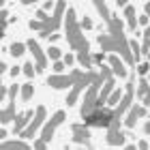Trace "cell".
<instances>
[{
  "label": "cell",
  "instance_id": "27",
  "mask_svg": "<svg viewBox=\"0 0 150 150\" xmlns=\"http://www.w3.org/2000/svg\"><path fill=\"white\" fill-rule=\"evenodd\" d=\"M122 94H125V92H120V90H114V94L110 97V101H107V105H110V107H118V103L122 101Z\"/></svg>",
  "mask_w": 150,
  "mask_h": 150
},
{
  "label": "cell",
  "instance_id": "34",
  "mask_svg": "<svg viewBox=\"0 0 150 150\" xmlns=\"http://www.w3.org/2000/svg\"><path fill=\"white\" fill-rule=\"evenodd\" d=\"M62 60H64V64H67V67H71L75 60H77V56H73V54H64V58H62Z\"/></svg>",
  "mask_w": 150,
  "mask_h": 150
},
{
  "label": "cell",
  "instance_id": "46",
  "mask_svg": "<svg viewBox=\"0 0 150 150\" xmlns=\"http://www.w3.org/2000/svg\"><path fill=\"white\" fill-rule=\"evenodd\" d=\"M79 150H84V148H79Z\"/></svg>",
  "mask_w": 150,
  "mask_h": 150
},
{
  "label": "cell",
  "instance_id": "33",
  "mask_svg": "<svg viewBox=\"0 0 150 150\" xmlns=\"http://www.w3.org/2000/svg\"><path fill=\"white\" fill-rule=\"evenodd\" d=\"M79 26H81V30H90V28H92V19H90V17H84V19L79 22Z\"/></svg>",
  "mask_w": 150,
  "mask_h": 150
},
{
  "label": "cell",
  "instance_id": "4",
  "mask_svg": "<svg viewBox=\"0 0 150 150\" xmlns=\"http://www.w3.org/2000/svg\"><path fill=\"white\" fill-rule=\"evenodd\" d=\"M99 79V73H94V71H86L84 73V77H81L77 84H75L71 88V92H69V97H67V105H75V101H77V97L81 92H84V86H92L94 81Z\"/></svg>",
  "mask_w": 150,
  "mask_h": 150
},
{
  "label": "cell",
  "instance_id": "26",
  "mask_svg": "<svg viewBox=\"0 0 150 150\" xmlns=\"http://www.w3.org/2000/svg\"><path fill=\"white\" fill-rule=\"evenodd\" d=\"M6 15H9V13H6L4 9L2 11H0V22H2V24H0V35H6V26H9V17H6Z\"/></svg>",
  "mask_w": 150,
  "mask_h": 150
},
{
  "label": "cell",
  "instance_id": "31",
  "mask_svg": "<svg viewBox=\"0 0 150 150\" xmlns=\"http://www.w3.org/2000/svg\"><path fill=\"white\" fill-rule=\"evenodd\" d=\"M64 67H67V64H64V60H60V62H54L52 69L56 71V75H62V73H64Z\"/></svg>",
  "mask_w": 150,
  "mask_h": 150
},
{
  "label": "cell",
  "instance_id": "30",
  "mask_svg": "<svg viewBox=\"0 0 150 150\" xmlns=\"http://www.w3.org/2000/svg\"><path fill=\"white\" fill-rule=\"evenodd\" d=\"M137 73L142 75V77H144L146 73H150V62H139L137 64Z\"/></svg>",
  "mask_w": 150,
  "mask_h": 150
},
{
  "label": "cell",
  "instance_id": "20",
  "mask_svg": "<svg viewBox=\"0 0 150 150\" xmlns=\"http://www.w3.org/2000/svg\"><path fill=\"white\" fill-rule=\"evenodd\" d=\"M26 50H28V45H26V43H13V45L9 47V52H11V56H13V58H19Z\"/></svg>",
  "mask_w": 150,
  "mask_h": 150
},
{
  "label": "cell",
  "instance_id": "43",
  "mask_svg": "<svg viewBox=\"0 0 150 150\" xmlns=\"http://www.w3.org/2000/svg\"><path fill=\"white\" fill-rule=\"evenodd\" d=\"M144 133H146V135H150V120L144 125Z\"/></svg>",
  "mask_w": 150,
  "mask_h": 150
},
{
  "label": "cell",
  "instance_id": "19",
  "mask_svg": "<svg viewBox=\"0 0 150 150\" xmlns=\"http://www.w3.org/2000/svg\"><path fill=\"white\" fill-rule=\"evenodd\" d=\"M94 6H97V11L101 13V17H103L105 19V24H110L112 22V13H110V6H107L105 2H101V0H94Z\"/></svg>",
  "mask_w": 150,
  "mask_h": 150
},
{
  "label": "cell",
  "instance_id": "14",
  "mask_svg": "<svg viewBox=\"0 0 150 150\" xmlns=\"http://www.w3.org/2000/svg\"><path fill=\"white\" fill-rule=\"evenodd\" d=\"M15 118H17V114H15V101H9L6 107L0 110V122H2V125H9L11 120L15 122Z\"/></svg>",
  "mask_w": 150,
  "mask_h": 150
},
{
  "label": "cell",
  "instance_id": "32",
  "mask_svg": "<svg viewBox=\"0 0 150 150\" xmlns=\"http://www.w3.org/2000/svg\"><path fill=\"white\" fill-rule=\"evenodd\" d=\"M103 60H105V54H103V52L92 54V62H94V64H101V67H103Z\"/></svg>",
  "mask_w": 150,
  "mask_h": 150
},
{
  "label": "cell",
  "instance_id": "22",
  "mask_svg": "<svg viewBox=\"0 0 150 150\" xmlns=\"http://www.w3.org/2000/svg\"><path fill=\"white\" fill-rule=\"evenodd\" d=\"M77 62H79L81 67H86V69H90V67L94 64V62H92V56H90V54H86V52L77 54Z\"/></svg>",
  "mask_w": 150,
  "mask_h": 150
},
{
  "label": "cell",
  "instance_id": "41",
  "mask_svg": "<svg viewBox=\"0 0 150 150\" xmlns=\"http://www.w3.org/2000/svg\"><path fill=\"white\" fill-rule=\"evenodd\" d=\"M17 73H24V71H22V69H19V67H13V69H11V75H13V77H15V75H17Z\"/></svg>",
  "mask_w": 150,
  "mask_h": 150
},
{
  "label": "cell",
  "instance_id": "47",
  "mask_svg": "<svg viewBox=\"0 0 150 150\" xmlns=\"http://www.w3.org/2000/svg\"><path fill=\"white\" fill-rule=\"evenodd\" d=\"M148 58H150V54H148Z\"/></svg>",
  "mask_w": 150,
  "mask_h": 150
},
{
  "label": "cell",
  "instance_id": "6",
  "mask_svg": "<svg viewBox=\"0 0 150 150\" xmlns=\"http://www.w3.org/2000/svg\"><path fill=\"white\" fill-rule=\"evenodd\" d=\"M35 112H37V114H35V118H32V122L28 125V129H26V131L22 133V137H24V139H32V135H35L41 127H45V125H43V122H45V107H43V105H39Z\"/></svg>",
  "mask_w": 150,
  "mask_h": 150
},
{
  "label": "cell",
  "instance_id": "13",
  "mask_svg": "<svg viewBox=\"0 0 150 150\" xmlns=\"http://www.w3.org/2000/svg\"><path fill=\"white\" fill-rule=\"evenodd\" d=\"M107 62H110V69H112L114 75H118V77H127V67H125V62H122L116 54H112V56L107 58Z\"/></svg>",
  "mask_w": 150,
  "mask_h": 150
},
{
  "label": "cell",
  "instance_id": "35",
  "mask_svg": "<svg viewBox=\"0 0 150 150\" xmlns=\"http://www.w3.org/2000/svg\"><path fill=\"white\" fill-rule=\"evenodd\" d=\"M17 84H13V86H9V101H15V94H17Z\"/></svg>",
  "mask_w": 150,
  "mask_h": 150
},
{
  "label": "cell",
  "instance_id": "25",
  "mask_svg": "<svg viewBox=\"0 0 150 150\" xmlns=\"http://www.w3.org/2000/svg\"><path fill=\"white\" fill-rule=\"evenodd\" d=\"M142 54H150V26L144 30V43H142Z\"/></svg>",
  "mask_w": 150,
  "mask_h": 150
},
{
  "label": "cell",
  "instance_id": "1",
  "mask_svg": "<svg viewBox=\"0 0 150 150\" xmlns=\"http://www.w3.org/2000/svg\"><path fill=\"white\" fill-rule=\"evenodd\" d=\"M64 22H67V41H69L71 50H77V54H81V52L90 54V43L84 39V32H81V26L77 22V17H75L73 9L67 11V19Z\"/></svg>",
  "mask_w": 150,
  "mask_h": 150
},
{
  "label": "cell",
  "instance_id": "8",
  "mask_svg": "<svg viewBox=\"0 0 150 150\" xmlns=\"http://www.w3.org/2000/svg\"><path fill=\"white\" fill-rule=\"evenodd\" d=\"M35 114L37 112H22V114H17V118H15V122H13V133L15 135H22L26 129H28V125L32 122V118H35Z\"/></svg>",
  "mask_w": 150,
  "mask_h": 150
},
{
  "label": "cell",
  "instance_id": "12",
  "mask_svg": "<svg viewBox=\"0 0 150 150\" xmlns=\"http://www.w3.org/2000/svg\"><path fill=\"white\" fill-rule=\"evenodd\" d=\"M137 99L142 101L139 105H144V107H150V84H148V79H144L142 77L139 81H137Z\"/></svg>",
  "mask_w": 150,
  "mask_h": 150
},
{
  "label": "cell",
  "instance_id": "5",
  "mask_svg": "<svg viewBox=\"0 0 150 150\" xmlns=\"http://www.w3.org/2000/svg\"><path fill=\"white\" fill-rule=\"evenodd\" d=\"M62 122H64V112L60 110V112H56V114H54L52 118H50V122H45V127H43V129H41V139H43L45 144H47V142L54 137L56 129L62 125Z\"/></svg>",
  "mask_w": 150,
  "mask_h": 150
},
{
  "label": "cell",
  "instance_id": "18",
  "mask_svg": "<svg viewBox=\"0 0 150 150\" xmlns=\"http://www.w3.org/2000/svg\"><path fill=\"white\" fill-rule=\"evenodd\" d=\"M0 150H35V148H30L28 144H26V142H9V139H6V142H2V148H0Z\"/></svg>",
  "mask_w": 150,
  "mask_h": 150
},
{
  "label": "cell",
  "instance_id": "10",
  "mask_svg": "<svg viewBox=\"0 0 150 150\" xmlns=\"http://www.w3.org/2000/svg\"><path fill=\"white\" fill-rule=\"evenodd\" d=\"M71 131H73V142L75 144H84V146H88L90 144V129H88L86 125H73L71 127Z\"/></svg>",
  "mask_w": 150,
  "mask_h": 150
},
{
  "label": "cell",
  "instance_id": "21",
  "mask_svg": "<svg viewBox=\"0 0 150 150\" xmlns=\"http://www.w3.org/2000/svg\"><path fill=\"white\" fill-rule=\"evenodd\" d=\"M129 47H131V54H133L135 62H139V58H142V47H139V43L135 39H129Z\"/></svg>",
  "mask_w": 150,
  "mask_h": 150
},
{
  "label": "cell",
  "instance_id": "28",
  "mask_svg": "<svg viewBox=\"0 0 150 150\" xmlns=\"http://www.w3.org/2000/svg\"><path fill=\"white\" fill-rule=\"evenodd\" d=\"M22 71H24V75H26V77H35V73H37V67L32 64V62H26V64L22 67Z\"/></svg>",
  "mask_w": 150,
  "mask_h": 150
},
{
  "label": "cell",
  "instance_id": "15",
  "mask_svg": "<svg viewBox=\"0 0 150 150\" xmlns=\"http://www.w3.org/2000/svg\"><path fill=\"white\" fill-rule=\"evenodd\" d=\"M127 135L120 129H107V144L110 146H125Z\"/></svg>",
  "mask_w": 150,
  "mask_h": 150
},
{
  "label": "cell",
  "instance_id": "39",
  "mask_svg": "<svg viewBox=\"0 0 150 150\" xmlns=\"http://www.w3.org/2000/svg\"><path fill=\"white\" fill-rule=\"evenodd\" d=\"M137 150H150V146H148V142H146V139H142L139 144H137Z\"/></svg>",
  "mask_w": 150,
  "mask_h": 150
},
{
  "label": "cell",
  "instance_id": "2",
  "mask_svg": "<svg viewBox=\"0 0 150 150\" xmlns=\"http://www.w3.org/2000/svg\"><path fill=\"white\" fill-rule=\"evenodd\" d=\"M114 110H110V107H99V110H94L90 116H86L84 118V125L90 129V127H103V129H110L112 122H114Z\"/></svg>",
  "mask_w": 150,
  "mask_h": 150
},
{
  "label": "cell",
  "instance_id": "38",
  "mask_svg": "<svg viewBox=\"0 0 150 150\" xmlns=\"http://www.w3.org/2000/svg\"><path fill=\"white\" fill-rule=\"evenodd\" d=\"M148 24H150V17L148 15H142L139 17V26H146V28H148Z\"/></svg>",
  "mask_w": 150,
  "mask_h": 150
},
{
  "label": "cell",
  "instance_id": "45",
  "mask_svg": "<svg viewBox=\"0 0 150 150\" xmlns=\"http://www.w3.org/2000/svg\"><path fill=\"white\" fill-rule=\"evenodd\" d=\"M125 150H137V148H135V146H127Z\"/></svg>",
  "mask_w": 150,
  "mask_h": 150
},
{
  "label": "cell",
  "instance_id": "44",
  "mask_svg": "<svg viewBox=\"0 0 150 150\" xmlns=\"http://www.w3.org/2000/svg\"><path fill=\"white\" fill-rule=\"evenodd\" d=\"M146 15L150 17V2H146Z\"/></svg>",
  "mask_w": 150,
  "mask_h": 150
},
{
  "label": "cell",
  "instance_id": "11",
  "mask_svg": "<svg viewBox=\"0 0 150 150\" xmlns=\"http://www.w3.org/2000/svg\"><path fill=\"white\" fill-rule=\"evenodd\" d=\"M146 114H148V107H144V105H133L131 110H129V114H127L125 127H127V129H133L135 122H137L139 118H144Z\"/></svg>",
  "mask_w": 150,
  "mask_h": 150
},
{
  "label": "cell",
  "instance_id": "17",
  "mask_svg": "<svg viewBox=\"0 0 150 150\" xmlns=\"http://www.w3.org/2000/svg\"><path fill=\"white\" fill-rule=\"evenodd\" d=\"M125 17H127V26H129V30H135L139 26V19L135 17V6L129 4L127 9H125Z\"/></svg>",
  "mask_w": 150,
  "mask_h": 150
},
{
  "label": "cell",
  "instance_id": "3",
  "mask_svg": "<svg viewBox=\"0 0 150 150\" xmlns=\"http://www.w3.org/2000/svg\"><path fill=\"white\" fill-rule=\"evenodd\" d=\"M133 94H135V75H131L129 77V84H127V90L125 94H122V101L118 103V107L114 110V116H116V120H120L125 114H129V110H131V103H133Z\"/></svg>",
  "mask_w": 150,
  "mask_h": 150
},
{
  "label": "cell",
  "instance_id": "40",
  "mask_svg": "<svg viewBox=\"0 0 150 150\" xmlns=\"http://www.w3.org/2000/svg\"><path fill=\"white\" fill-rule=\"evenodd\" d=\"M56 9V2H43V11H52Z\"/></svg>",
  "mask_w": 150,
  "mask_h": 150
},
{
  "label": "cell",
  "instance_id": "16",
  "mask_svg": "<svg viewBox=\"0 0 150 150\" xmlns=\"http://www.w3.org/2000/svg\"><path fill=\"white\" fill-rule=\"evenodd\" d=\"M107 32H110V35H112L114 39L125 37V24H122L118 17H112V22L107 24Z\"/></svg>",
  "mask_w": 150,
  "mask_h": 150
},
{
  "label": "cell",
  "instance_id": "37",
  "mask_svg": "<svg viewBox=\"0 0 150 150\" xmlns=\"http://www.w3.org/2000/svg\"><path fill=\"white\" fill-rule=\"evenodd\" d=\"M6 94H9V88L0 86V101H6Z\"/></svg>",
  "mask_w": 150,
  "mask_h": 150
},
{
  "label": "cell",
  "instance_id": "7",
  "mask_svg": "<svg viewBox=\"0 0 150 150\" xmlns=\"http://www.w3.org/2000/svg\"><path fill=\"white\" fill-rule=\"evenodd\" d=\"M28 50L32 52V58H35V67H37V73H43L45 69H47V58H45V54H43V50L39 47V43L35 39H30L28 43Z\"/></svg>",
  "mask_w": 150,
  "mask_h": 150
},
{
  "label": "cell",
  "instance_id": "23",
  "mask_svg": "<svg viewBox=\"0 0 150 150\" xmlns=\"http://www.w3.org/2000/svg\"><path fill=\"white\" fill-rule=\"evenodd\" d=\"M47 56H50V58L54 60V62H60V60L64 58V56H62V52H60V47H56V45L47 50Z\"/></svg>",
  "mask_w": 150,
  "mask_h": 150
},
{
  "label": "cell",
  "instance_id": "36",
  "mask_svg": "<svg viewBox=\"0 0 150 150\" xmlns=\"http://www.w3.org/2000/svg\"><path fill=\"white\" fill-rule=\"evenodd\" d=\"M35 150H47V144H45V142L39 137V139L35 142Z\"/></svg>",
  "mask_w": 150,
  "mask_h": 150
},
{
  "label": "cell",
  "instance_id": "9",
  "mask_svg": "<svg viewBox=\"0 0 150 150\" xmlns=\"http://www.w3.org/2000/svg\"><path fill=\"white\" fill-rule=\"evenodd\" d=\"M47 86L56 88V90H64V88H73L75 81H73L71 75H56L54 73L52 77H47Z\"/></svg>",
  "mask_w": 150,
  "mask_h": 150
},
{
  "label": "cell",
  "instance_id": "24",
  "mask_svg": "<svg viewBox=\"0 0 150 150\" xmlns=\"http://www.w3.org/2000/svg\"><path fill=\"white\" fill-rule=\"evenodd\" d=\"M32 94H35V86H32V84H24L22 86V99L24 101H30Z\"/></svg>",
  "mask_w": 150,
  "mask_h": 150
},
{
  "label": "cell",
  "instance_id": "29",
  "mask_svg": "<svg viewBox=\"0 0 150 150\" xmlns=\"http://www.w3.org/2000/svg\"><path fill=\"white\" fill-rule=\"evenodd\" d=\"M30 30H37L41 35V32H43V22H39V19H30Z\"/></svg>",
  "mask_w": 150,
  "mask_h": 150
},
{
  "label": "cell",
  "instance_id": "42",
  "mask_svg": "<svg viewBox=\"0 0 150 150\" xmlns=\"http://www.w3.org/2000/svg\"><path fill=\"white\" fill-rule=\"evenodd\" d=\"M50 41H52V43H56V41H60V35H58V32H56V35H52V37H50Z\"/></svg>",
  "mask_w": 150,
  "mask_h": 150
}]
</instances>
